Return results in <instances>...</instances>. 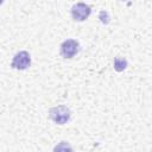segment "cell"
I'll return each instance as SVG.
<instances>
[{
    "label": "cell",
    "instance_id": "obj_6",
    "mask_svg": "<svg viewBox=\"0 0 152 152\" xmlns=\"http://www.w3.org/2000/svg\"><path fill=\"white\" fill-rule=\"evenodd\" d=\"M52 152H74V150L68 141H61L53 147Z\"/></svg>",
    "mask_w": 152,
    "mask_h": 152
},
{
    "label": "cell",
    "instance_id": "obj_1",
    "mask_svg": "<svg viewBox=\"0 0 152 152\" xmlns=\"http://www.w3.org/2000/svg\"><path fill=\"white\" fill-rule=\"evenodd\" d=\"M49 115H50V119L53 122H56L57 125H64L70 120L71 112L66 106L59 104V106L51 108L49 112Z\"/></svg>",
    "mask_w": 152,
    "mask_h": 152
},
{
    "label": "cell",
    "instance_id": "obj_7",
    "mask_svg": "<svg viewBox=\"0 0 152 152\" xmlns=\"http://www.w3.org/2000/svg\"><path fill=\"white\" fill-rule=\"evenodd\" d=\"M99 19H100V21H101L102 24H104V25H107V24L109 23V20H110V17H109V13H108L107 11H104V10H102V11L100 12V14H99Z\"/></svg>",
    "mask_w": 152,
    "mask_h": 152
},
{
    "label": "cell",
    "instance_id": "obj_2",
    "mask_svg": "<svg viewBox=\"0 0 152 152\" xmlns=\"http://www.w3.org/2000/svg\"><path fill=\"white\" fill-rule=\"evenodd\" d=\"M78 51H80V43L76 39H65L59 48L61 56L66 59L75 57L78 53Z\"/></svg>",
    "mask_w": 152,
    "mask_h": 152
},
{
    "label": "cell",
    "instance_id": "obj_4",
    "mask_svg": "<svg viewBox=\"0 0 152 152\" xmlns=\"http://www.w3.org/2000/svg\"><path fill=\"white\" fill-rule=\"evenodd\" d=\"M91 13L89 5L84 2H77L71 7V17L75 21H84Z\"/></svg>",
    "mask_w": 152,
    "mask_h": 152
},
{
    "label": "cell",
    "instance_id": "obj_3",
    "mask_svg": "<svg viewBox=\"0 0 152 152\" xmlns=\"http://www.w3.org/2000/svg\"><path fill=\"white\" fill-rule=\"evenodd\" d=\"M31 65V56L27 51H19L13 56L11 66L15 70H25Z\"/></svg>",
    "mask_w": 152,
    "mask_h": 152
},
{
    "label": "cell",
    "instance_id": "obj_5",
    "mask_svg": "<svg viewBox=\"0 0 152 152\" xmlns=\"http://www.w3.org/2000/svg\"><path fill=\"white\" fill-rule=\"evenodd\" d=\"M113 65H114L115 71L121 72V71H124V70L127 68L128 62H127V59H126L125 57H120V56H118V57L114 58V63H113Z\"/></svg>",
    "mask_w": 152,
    "mask_h": 152
}]
</instances>
